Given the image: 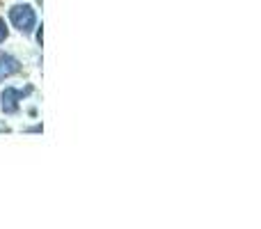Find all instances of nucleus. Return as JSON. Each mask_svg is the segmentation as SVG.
<instances>
[{
  "label": "nucleus",
  "instance_id": "obj_1",
  "mask_svg": "<svg viewBox=\"0 0 261 229\" xmlns=\"http://www.w3.org/2000/svg\"><path fill=\"white\" fill-rule=\"evenodd\" d=\"M9 21L16 30H21L23 35H30L37 26V16H35V9L30 5H14L9 9Z\"/></svg>",
  "mask_w": 261,
  "mask_h": 229
},
{
  "label": "nucleus",
  "instance_id": "obj_3",
  "mask_svg": "<svg viewBox=\"0 0 261 229\" xmlns=\"http://www.w3.org/2000/svg\"><path fill=\"white\" fill-rule=\"evenodd\" d=\"M18 71H21V62L9 53H0V83L12 78L14 73H18Z\"/></svg>",
  "mask_w": 261,
  "mask_h": 229
},
{
  "label": "nucleus",
  "instance_id": "obj_2",
  "mask_svg": "<svg viewBox=\"0 0 261 229\" xmlns=\"http://www.w3.org/2000/svg\"><path fill=\"white\" fill-rule=\"evenodd\" d=\"M30 92H32V87H25V90L7 87V90L0 94V99H3V113H7V115L18 113V101H23L28 94H30Z\"/></svg>",
  "mask_w": 261,
  "mask_h": 229
},
{
  "label": "nucleus",
  "instance_id": "obj_4",
  "mask_svg": "<svg viewBox=\"0 0 261 229\" xmlns=\"http://www.w3.org/2000/svg\"><path fill=\"white\" fill-rule=\"evenodd\" d=\"M9 30H7V23H5V18H0V44H3L5 39H7Z\"/></svg>",
  "mask_w": 261,
  "mask_h": 229
}]
</instances>
